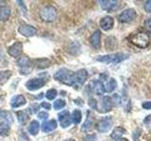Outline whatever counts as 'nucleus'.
Here are the masks:
<instances>
[{
	"instance_id": "obj_15",
	"label": "nucleus",
	"mask_w": 151,
	"mask_h": 141,
	"mask_svg": "<svg viewBox=\"0 0 151 141\" xmlns=\"http://www.w3.org/2000/svg\"><path fill=\"white\" fill-rule=\"evenodd\" d=\"M99 25H100V27L104 31H109L113 27L114 20H113V18L111 16H105L100 20Z\"/></svg>"
},
{
	"instance_id": "obj_41",
	"label": "nucleus",
	"mask_w": 151,
	"mask_h": 141,
	"mask_svg": "<svg viewBox=\"0 0 151 141\" xmlns=\"http://www.w3.org/2000/svg\"><path fill=\"white\" fill-rule=\"evenodd\" d=\"M144 109H151V102H145L142 105Z\"/></svg>"
},
{
	"instance_id": "obj_13",
	"label": "nucleus",
	"mask_w": 151,
	"mask_h": 141,
	"mask_svg": "<svg viewBox=\"0 0 151 141\" xmlns=\"http://www.w3.org/2000/svg\"><path fill=\"white\" fill-rule=\"evenodd\" d=\"M89 88L91 89L93 93H96V95H102L105 92L104 89V84L101 80H93L89 85Z\"/></svg>"
},
{
	"instance_id": "obj_44",
	"label": "nucleus",
	"mask_w": 151,
	"mask_h": 141,
	"mask_svg": "<svg viewBox=\"0 0 151 141\" xmlns=\"http://www.w3.org/2000/svg\"><path fill=\"white\" fill-rule=\"evenodd\" d=\"M64 141H76L75 139H72V138H69V139H65Z\"/></svg>"
},
{
	"instance_id": "obj_42",
	"label": "nucleus",
	"mask_w": 151,
	"mask_h": 141,
	"mask_svg": "<svg viewBox=\"0 0 151 141\" xmlns=\"http://www.w3.org/2000/svg\"><path fill=\"white\" fill-rule=\"evenodd\" d=\"M140 132H141V130H140V129H137V130L134 132V133H133V135H133V139H134L135 141H136L137 139H138V137H139V135L141 134Z\"/></svg>"
},
{
	"instance_id": "obj_32",
	"label": "nucleus",
	"mask_w": 151,
	"mask_h": 141,
	"mask_svg": "<svg viewBox=\"0 0 151 141\" xmlns=\"http://www.w3.org/2000/svg\"><path fill=\"white\" fill-rule=\"evenodd\" d=\"M57 95H58V91H57L55 88H50L46 91L45 97L47 98V100L52 101L57 97Z\"/></svg>"
},
{
	"instance_id": "obj_34",
	"label": "nucleus",
	"mask_w": 151,
	"mask_h": 141,
	"mask_svg": "<svg viewBox=\"0 0 151 141\" xmlns=\"http://www.w3.org/2000/svg\"><path fill=\"white\" fill-rule=\"evenodd\" d=\"M89 105L91 108H93V109H96L97 110L98 109V107H97V101L96 100V99H93V98H91L89 100Z\"/></svg>"
},
{
	"instance_id": "obj_6",
	"label": "nucleus",
	"mask_w": 151,
	"mask_h": 141,
	"mask_svg": "<svg viewBox=\"0 0 151 141\" xmlns=\"http://www.w3.org/2000/svg\"><path fill=\"white\" fill-rule=\"evenodd\" d=\"M16 64L19 68H20V73L21 74H28L30 73L32 68V61L31 59L27 56H20L17 61Z\"/></svg>"
},
{
	"instance_id": "obj_19",
	"label": "nucleus",
	"mask_w": 151,
	"mask_h": 141,
	"mask_svg": "<svg viewBox=\"0 0 151 141\" xmlns=\"http://www.w3.org/2000/svg\"><path fill=\"white\" fill-rule=\"evenodd\" d=\"M57 126H58L57 121L55 120H50L45 121L44 123L42 124V132H45V133H49V132L54 131L57 128Z\"/></svg>"
},
{
	"instance_id": "obj_43",
	"label": "nucleus",
	"mask_w": 151,
	"mask_h": 141,
	"mask_svg": "<svg viewBox=\"0 0 151 141\" xmlns=\"http://www.w3.org/2000/svg\"><path fill=\"white\" fill-rule=\"evenodd\" d=\"M3 58V52H2V49H1V45H0V61H1Z\"/></svg>"
},
{
	"instance_id": "obj_22",
	"label": "nucleus",
	"mask_w": 151,
	"mask_h": 141,
	"mask_svg": "<svg viewBox=\"0 0 151 141\" xmlns=\"http://www.w3.org/2000/svg\"><path fill=\"white\" fill-rule=\"evenodd\" d=\"M39 130H40V123L37 120H32L27 128V131L29 132V134L31 135H37L38 133H39Z\"/></svg>"
},
{
	"instance_id": "obj_5",
	"label": "nucleus",
	"mask_w": 151,
	"mask_h": 141,
	"mask_svg": "<svg viewBox=\"0 0 151 141\" xmlns=\"http://www.w3.org/2000/svg\"><path fill=\"white\" fill-rule=\"evenodd\" d=\"M47 80H48V76H46V77L41 76V77H35V78L29 79L26 83V88L27 90H29V91L38 90V89H40L41 88L45 87Z\"/></svg>"
},
{
	"instance_id": "obj_3",
	"label": "nucleus",
	"mask_w": 151,
	"mask_h": 141,
	"mask_svg": "<svg viewBox=\"0 0 151 141\" xmlns=\"http://www.w3.org/2000/svg\"><path fill=\"white\" fill-rule=\"evenodd\" d=\"M40 17L45 22H54L57 18V9H55V7L51 6V5L45 6L40 11Z\"/></svg>"
},
{
	"instance_id": "obj_37",
	"label": "nucleus",
	"mask_w": 151,
	"mask_h": 141,
	"mask_svg": "<svg viewBox=\"0 0 151 141\" xmlns=\"http://www.w3.org/2000/svg\"><path fill=\"white\" fill-rule=\"evenodd\" d=\"M145 27L146 30L151 33V18H148L147 20L145 22Z\"/></svg>"
},
{
	"instance_id": "obj_38",
	"label": "nucleus",
	"mask_w": 151,
	"mask_h": 141,
	"mask_svg": "<svg viewBox=\"0 0 151 141\" xmlns=\"http://www.w3.org/2000/svg\"><path fill=\"white\" fill-rule=\"evenodd\" d=\"M96 135L93 134V135H88L84 137V141H96Z\"/></svg>"
},
{
	"instance_id": "obj_2",
	"label": "nucleus",
	"mask_w": 151,
	"mask_h": 141,
	"mask_svg": "<svg viewBox=\"0 0 151 141\" xmlns=\"http://www.w3.org/2000/svg\"><path fill=\"white\" fill-rule=\"evenodd\" d=\"M129 55L126 53H115V54H111V55H106V56H99L96 58L97 61L106 63V64H117L120 63L125 59L129 58Z\"/></svg>"
},
{
	"instance_id": "obj_10",
	"label": "nucleus",
	"mask_w": 151,
	"mask_h": 141,
	"mask_svg": "<svg viewBox=\"0 0 151 141\" xmlns=\"http://www.w3.org/2000/svg\"><path fill=\"white\" fill-rule=\"evenodd\" d=\"M22 52H23V43L20 41L14 42L13 44H12L8 48V54L14 58H20Z\"/></svg>"
},
{
	"instance_id": "obj_12",
	"label": "nucleus",
	"mask_w": 151,
	"mask_h": 141,
	"mask_svg": "<svg viewBox=\"0 0 151 141\" xmlns=\"http://www.w3.org/2000/svg\"><path fill=\"white\" fill-rule=\"evenodd\" d=\"M18 32L24 37L29 38V37L36 35L37 28L30 25H21L18 28Z\"/></svg>"
},
{
	"instance_id": "obj_11",
	"label": "nucleus",
	"mask_w": 151,
	"mask_h": 141,
	"mask_svg": "<svg viewBox=\"0 0 151 141\" xmlns=\"http://www.w3.org/2000/svg\"><path fill=\"white\" fill-rule=\"evenodd\" d=\"M60 124L63 128H67L72 123V118L68 110H63V112L59 113L58 115Z\"/></svg>"
},
{
	"instance_id": "obj_14",
	"label": "nucleus",
	"mask_w": 151,
	"mask_h": 141,
	"mask_svg": "<svg viewBox=\"0 0 151 141\" xmlns=\"http://www.w3.org/2000/svg\"><path fill=\"white\" fill-rule=\"evenodd\" d=\"M102 9L107 11H113L119 7V2L115 1V0H103V1H99Z\"/></svg>"
},
{
	"instance_id": "obj_36",
	"label": "nucleus",
	"mask_w": 151,
	"mask_h": 141,
	"mask_svg": "<svg viewBox=\"0 0 151 141\" xmlns=\"http://www.w3.org/2000/svg\"><path fill=\"white\" fill-rule=\"evenodd\" d=\"M38 118L42 120H45L48 118V113L47 112H39L38 113Z\"/></svg>"
},
{
	"instance_id": "obj_27",
	"label": "nucleus",
	"mask_w": 151,
	"mask_h": 141,
	"mask_svg": "<svg viewBox=\"0 0 151 141\" xmlns=\"http://www.w3.org/2000/svg\"><path fill=\"white\" fill-rule=\"evenodd\" d=\"M9 131H11L9 123L6 121L0 122V136H8L9 135Z\"/></svg>"
},
{
	"instance_id": "obj_40",
	"label": "nucleus",
	"mask_w": 151,
	"mask_h": 141,
	"mask_svg": "<svg viewBox=\"0 0 151 141\" xmlns=\"http://www.w3.org/2000/svg\"><path fill=\"white\" fill-rule=\"evenodd\" d=\"M41 106H42V107H44L45 109H47V110L51 109V105H50L49 103H46V102H42V103H41Z\"/></svg>"
},
{
	"instance_id": "obj_1",
	"label": "nucleus",
	"mask_w": 151,
	"mask_h": 141,
	"mask_svg": "<svg viewBox=\"0 0 151 141\" xmlns=\"http://www.w3.org/2000/svg\"><path fill=\"white\" fill-rule=\"evenodd\" d=\"M74 76L75 73L67 68H60L54 74V79L63 83V85L74 87Z\"/></svg>"
},
{
	"instance_id": "obj_33",
	"label": "nucleus",
	"mask_w": 151,
	"mask_h": 141,
	"mask_svg": "<svg viewBox=\"0 0 151 141\" xmlns=\"http://www.w3.org/2000/svg\"><path fill=\"white\" fill-rule=\"evenodd\" d=\"M39 109H40V105H38V103H31V105L27 107V111L29 113V114L33 115L39 111Z\"/></svg>"
},
{
	"instance_id": "obj_31",
	"label": "nucleus",
	"mask_w": 151,
	"mask_h": 141,
	"mask_svg": "<svg viewBox=\"0 0 151 141\" xmlns=\"http://www.w3.org/2000/svg\"><path fill=\"white\" fill-rule=\"evenodd\" d=\"M65 105H66V103L64 100H63V99H58V100H56L53 103V107L56 110L63 109Z\"/></svg>"
},
{
	"instance_id": "obj_30",
	"label": "nucleus",
	"mask_w": 151,
	"mask_h": 141,
	"mask_svg": "<svg viewBox=\"0 0 151 141\" xmlns=\"http://www.w3.org/2000/svg\"><path fill=\"white\" fill-rule=\"evenodd\" d=\"M92 124H93V121L91 120V117H90V115L88 114V117H87L86 120L84 121V123L81 126V131L82 132H88L90 129H91Z\"/></svg>"
},
{
	"instance_id": "obj_4",
	"label": "nucleus",
	"mask_w": 151,
	"mask_h": 141,
	"mask_svg": "<svg viewBox=\"0 0 151 141\" xmlns=\"http://www.w3.org/2000/svg\"><path fill=\"white\" fill-rule=\"evenodd\" d=\"M149 41L150 39L148 35L143 32L137 33V34H134L130 37L131 43H133L139 48H146L149 44Z\"/></svg>"
},
{
	"instance_id": "obj_21",
	"label": "nucleus",
	"mask_w": 151,
	"mask_h": 141,
	"mask_svg": "<svg viewBox=\"0 0 151 141\" xmlns=\"http://www.w3.org/2000/svg\"><path fill=\"white\" fill-rule=\"evenodd\" d=\"M116 87H117V82L115 81L114 78H110L105 84H104V89H105V92H111L116 88Z\"/></svg>"
},
{
	"instance_id": "obj_8",
	"label": "nucleus",
	"mask_w": 151,
	"mask_h": 141,
	"mask_svg": "<svg viewBox=\"0 0 151 141\" xmlns=\"http://www.w3.org/2000/svg\"><path fill=\"white\" fill-rule=\"evenodd\" d=\"M136 18V11L133 9H127L118 15V20L121 23H129Z\"/></svg>"
},
{
	"instance_id": "obj_26",
	"label": "nucleus",
	"mask_w": 151,
	"mask_h": 141,
	"mask_svg": "<svg viewBox=\"0 0 151 141\" xmlns=\"http://www.w3.org/2000/svg\"><path fill=\"white\" fill-rule=\"evenodd\" d=\"M51 64L50 60L47 58H38L35 60V65L38 69H46L47 67H49Z\"/></svg>"
},
{
	"instance_id": "obj_45",
	"label": "nucleus",
	"mask_w": 151,
	"mask_h": 141,
	"mask_svg": "<svg viewBox=\"0 0 151 141\" xmlns=\"http://www.w3.org/2000/svg\"><path fill=\"white\" fill-rule=\"evenodd\" d=\"M119 141H129V140H127V138H121V139H120Z\"/></svg>"
},
{
	"instance_id": "obj_25",
	"label": "nucleus",
	"mask_w": 151,
	"mask_h": 141,
	"mask_svg": "<svg viewBox=\"0 0 151 141\" xmlns=\"http://www.w3.org/2000/svg\"><path fill=\"white\" fill-rule=\"evenodd\" d=\"M0 119L2 121H6L8 123H12L13 122V117L12 113L7 110H0Z\"/></svg>"
},
{
	"instance_id": "obj_20",
	"label": "nucleus",
	"mask_w": 151,
	"mask_h": 141,
	"mask_svg": "<svg viewBox=\"0 0 151 141\" xmlns=\"http://www.w3.org/2000/svg\"><path fill=\"white\" fill-rule=\"evenodd\" d=\"M11 16V8L9 6H0V22H6Z\"/></svg>"
},
{
	"instance_id": "obj_9",
	"label": "nucleus",
	"mask_w": 151,
	"mask_h": 141,
	"mask_svg": "<svg viewBox=\"0 0 151 141\" xmlns=\"http://www.w3.org/2000/svg\"><path fill=\"white\" fill-rule=\"evenodd\" d=\"M112 126V120L111 117H105L99 120V122L97 123V126L96 128L98 130V132H100V133H107L111 130Z\"/></svg>"
},
{
	"instance_id": "obj_17",
	"label": "nucleus",
	"mask_w": 151,
	"mask_h": 141,
	"mask_svg": "<svg viewBox=\"0 0 151 141\" xmlns=\"http://www.w3.org/2000/svg\"><path fill=\"white\" fill-rule=\"evenodd\" d=\"M27 103V99L24 95H15L12 98L11 100V106L12 108H18L23 105H25Z\"/></svg>"
},
{
	"instance_id": "obj_23",
	"label": "nucleus",
	"mask_w": 151,
	"mask_h": 141,
	"mask_svg": "<svg viewBox=\"0 0 151 141\" xmlns=\"http://www.w3.org/2000/svg\"><path fill=\"white\" fill-rule=\"evenodd\" d=\"M126 133V129H124L123 127H116V128L113 129L112 133L111 135V137L113 140H118V139H121L122 135Z\"/></svg>"
},
{
	"instance_id": "obj_18",
	"label": "nucleus",
	"mask_w": 151,
	"mask_h": 141,
	"mask_svg": "<svg viewBox=\"0 0 151 141\" xmlns=\"http://www.w3.org/2000/svg\"><path fill=\"white\" fill-rule=\"evenodd\" d=\"M100 40H101V32L100 30H96L93 33L91 38H90V42H91L93 47L97 49L100 47Z\"/></svg>"
},
{
	"instance_id": "obj_29",
	"label": "nucleus",
	"mask_w": 151,
	"mask_h": 141,
	"mask_svg": "<svg viewBox=\"0 0 151 141\" xmlns=\"http://www.w3.org/2000/svg\"><path fill=\"white\" fill-rule=\"evenodd\" d=\"M16 115H17V120L20 124L26 123L27 120H28V116L27 114V112H25V111H19V112H17Z\"/></svg>"
},
{
	"instance_id": "obj_24",
	"label": "nucleus",
	"mask_w": 151,
	"mask_h": 141,
	"mask_svg": "<svg viewBox=\"0 0 151 141\" xmlns=\"http://www.w3.org/2000/svg\"><path fill=\"white\" fill-rule=\"evenodd\" d=\"M12 75V72L9 70H0V86L6 84L8 82V80L11 78Z\"/></svg>"
},
{
	"instance_id": "obj_35",
	"label": "nucleus",
	"mask_w": 151,
	"mask_h": 141,
	"mask_svg": "<svg viewBox=\"0 0 151 141\" xmlns=\"http://www.w3.org/2000/svg\"><path fill=\"white\" fill-rule=\"evenodd\" d=\"M112 101H113V105H121V99L117 94H114V95L112 96Z\"/></svg>"
},
{
	"instance_id": "obj_39",
	"label": "nucleus",
	"mask_w": 151,
	"mask_h": 141,
	"mask_svg": "<svg viewBox=\"0 0 151 141\" xmlns=\"http://www.w3.org/2000/svg\"><path fill=\"white\" fill-rule=\"evenodd\" d=\"M144 8H145L146 12L151 13V1H146L145 4V6H144Z\"/></svg>"
},
{
	"instance_id": "obj_16",
	"label": "nucleus",
	"mask_w": 151,
	"mask_h": 141,
	"mask_svg": "<svg viewBox=\"0 0 151 141\" xmlns=\"http://www.w3.org/2000/svg\"><path fill=\"white\" fill-rule=\"evenodd\" d=\"M113 106V101L112 98L110 96H104L101 100V113H107L111 110Z\"/></svg>"
},
{
	"instance_id": "obj_28",
	"label": "nucleus",
	"mask_w": 151,
	"mask_h": 141,
	"mask_svg": "<svg viewBox=\"0 0 151 141\" xmlns=\"http://www.w3.org/2000/svg\"><path fill=\"white\" fill-rule=\"evenodd\" d=\"M71 118H72V121L75 124H78V123H80V121H81L82 114H81V112H80V110L76 109L73 111L72 115H71Z\"/></svg>"
},
{
	"instance_id": "obj_7",
	"label": "nucleus",
	"mask_w": 151,
	"mask_h": 141,
	"mask_svg": "<svg viewBox=\"0 0 151 141\" xmlns=\"http://www.w3.org/2000/svg\"><path fill=\"white\" fill-rule=\"evenodd\" d=\"M87 78H88V72L85 69H80L78 72H76L74 76L75 88L78 89L79 88H81L84 85V83L86 82Z\"/></svg>"
}]
</instances>
